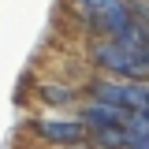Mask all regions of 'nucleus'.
Returning <instances> with one entry per match:
<instances>
[{"mask_svg": "<svg viewBox=\"0 0 149 149\" xmlns=\"http://www.w3.org/2000/svg\"><path fill=\"white\" fill-rule=\"evenodd\" d=\"M86 63L93 74H112V78H149V67L142 56L127 49L116 37H90L86 41Z\"/></svg>", "mask_w": 149, "mask_h": 149, "instance_id": "f257e3e1", "label": "nucleus"}, {"mask_svg": "<svg viewBox=\"0 0 149 149\" xmlns=\"http://www.w3.org/2000/svg\"><path fill=\"white\" fill-rule=\"evenodd\" d=\"M26 130L37 146H49V149L86 146V123L74 112H41L34 119H26Z\"/></svg>", "mask_w": 149, "mask_h": 149, "instance_id": "f03ea898", "label": "nucleus"}, {"mask_svg": "<svg viewBox=\"0 0 149 149\" xmlns=\"http://www.w3.org/2000/svg\"><path fill=\"white\" fill-rule=\"evenodd\" d=\"M82 97H86V90L78 82H71V78H60V74L34 82V101L45 112H78Z\"/></svg>", "mask_w": 149, "mask_h": 149, "instance_id": "7ed1b4c3", "label": "nucleus"}, {"mask_svg": "<svg viewBox=\"0 0 149 149\" xmlns=\"http://www.w3.org/2000/svg\"><path fill=\"white\" fill-rule=\"evenodd\" d=\"M74 116L86 123V130H101V127H123L130 112L116 108V104H108V101H97V97H82V104H78Z\"/></svg>", "mask_w": 149, "mask_h": 149, "instance_id": "20e7f679", "label": "nucleus"}, {"mask_svg": "<svg viewBox=\"0 0 149 149\" xmlns=\"http://www.w3.org/2000/svg\"><path fill=\"white\" fill-rule=\"evenodd\" d=\"M86 146H90V149H127V130H123V127L86 130Z\"/></svg>", "mask_w": 149, "mask_h": 149, "instance_id": "39448f33", "label": "nucleus"}, {"mask_svg": "<svg viewBox=\"0 0 149 149\" xmlns=\"http://www.w3.org/2000/svg\"><path fill=\"white\" fill-rule=\"evenodd\" d=\"M127 8H130V19L134 22L149 26V0H127Z\"/></svg>", "mask_w": 149, "mask_h": 149, "instance_id": "423d86ee", "label": "nucleus"}, {"mask_svg": "<svg viewBox=\"0 0 149 149\" xmlns=\"http://www.w3.org/2000/svg\"><path fill=\"white\" fill-rule=\"evenodd\" d=\"M127 149H149V142H134V146H127Z\"/></svg>", "mask_w": 149, "mask_h": 149, "instance_id": "0eeeda50", "label": "nucleus"}, {"mask_svg": "<svg viewBox=\"0 0 149 149\" xmlns=\"http://www.w3.org/2000/svg\"><path fill=\"white\" fill-rule=\"evenodd\" d=\"M74 149H90V146H74Z\"/></svg>", "mask_w": 149, "mask_h": 149, "instance_id": "6e6552de", "label": "nucleus"}, {"mask_svg": "<svg viewBox=\"0 0 149 149\" xmlns=\"http://www.w3.org/2000/svg\"><path fill=\"white\" fill-rule=\"evenodd\" d=\"M142 116H149V108H146V112H142Z\"/></svg>", "mask_w": 149, "mask_h": 149, "instance_id": "1a4fd4ad", "label": "nucleus"}]
</instances>
